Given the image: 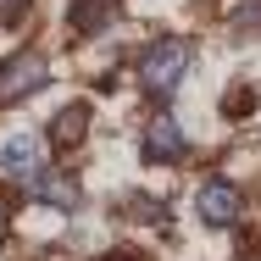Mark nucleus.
Instances as JSON below:
<instances>
[{
	"label": "nucleus",
	"instance_id": "f257e3e1",
	"mask_svg": "<svg viewBox=\"0 0 261 261\" xmlns=\"http://www.w3.org/2000/svg\"><path fill=\"white\" fill-rule=\"evenodd\" d=\"M189 39H178V34H161L150 39L145 50H139V89L150 95V100H172L178 89H184V78H189Z\"/></svg>",
	"mask_w": 261,
	"mask_h": 261
},
{
	"label": "nucleus",
	"instance_id": "f03ea898",
	"mask_svg": "<svg viewBox=\"0 0 261 261\" xmlns=\"http://www.w3.org/2000/svg\"><path fill=\"white\" fill-rule=\"evenodd\" d=\"M45 84H50V61L39 50H17L11 61H0V106L28 100V95L45 89Z\"/></svg>",
	"mask_w": 261,
	"mask_h": 261
},
{
	"label": "nucleus",
	"instance_id": "7ed1b4c3",
	"mask_svg": "<svg viewBox=\"0 0 261 261\" xmlns=\"http://www.w3.org/2000/svg\"><path fill=\"white\" fill-rule=\"evenodd\" d=\"M139 150H145V161H150V167H178V161L189 156V134H184V122H178L172 111H156V117L145 122Z\"/></svg>",
	"mask_w": 261,
	"mask_h": 261
},
{
	"label": "nucleus",
	"instance_id": "20e7f679",
	"mask_svg": "<svg viewBox=\"0 0 261 261\" xmlns=\"http://www.w3.org/2000/svg\"><path fill=\"white\" fill-rule=\"evenodd\" d=\"M195 211H200L206 228H233L239 211H245V195H239V184H228V178H206V184L195 189Z\"/></svg>",
	"mask_w": 261,
	"mask_h": 261
},
{
	"label": "nucleus",
	"instance_id": "39448f33",
	"mask_svg": "<svg viewBox=\"0 0 261 261\" xmlns=\"http://www.w3.org/2000/svg\"><path fill=\"white\" fill-rule=\"evenodd\" d=\"M45 167H50V161H45V139H39V134H11V139L0 145V172L17 178V184H34Z\"/></svg>",
	"mask_w": 261,
	"mask_h": 261
},
{
	"label": "nucleus",
	"instance_id": "423d86ee",
	"mask_svg": "<svg viewBox=\"0 0 261 261\" xmlns=\"http://www.w3.org/2000/svg\"><path fill=\"white\" fill-rule=\"evenodd\" d=\"M28 200H39V206H50V211H78L84 206V184L72 172H61V167H45L28 184Z\"/></svg>",
	"mask_w": 261,
	"mask_h": 261
},
{
	"label": "nucleus",
	"instance_id": "0eeeda50",
	"mask_svg": "<svg viewBox=\"0 0 261 261\" xmlns=\"http://www.w3.org/2000/svg\"><path fill=\"white\" fill-rule=\"evenodd\" d=\"M89 122H95V106H89V100L61 106V111L50 117V134H45V145H56V150H72V145H84V139H89Z\"/></svg>",
	"mask_w": 261,
	"mask_h": 261
},
{
	"label": "nucleus",
	"instance_id": "6e6552de",
	"mask_svg": "<svg viewBox=\"0 0 261 261\" xmlns=\"http://www.w3.org/2000/svg\"><path fill=\"white\" fill-rule=\"evenodd\" d=\"M67 22H72L78 39H95V34H106L117 22V0H72L67 6Z\"/></svg>",
	"mask_w": 261,
	"mask_h": 261
},
{
	"label": "nucleus",
	"instance_id": "1a4fd4ad",
	"mask_svg": "<svg viewBox=\"0 0 261 261\" xmlns=\"http://www.w3.org/2000/svg\"><path fill=\"white\" fill-rule=\"evenodd\" d=\"M256 111V84H233L228 95H222V117L228 122H239V117H250Z\"/></svg>",
	"mask_w": 261,
	"mask_h": 261
},
{
	"label": "nucleus",
	"instance_id": "9d476101",
	"mask_svg": "<svg viewBox=\"0 0 261 261\" xmlns=\"http://www.w3.org/2000/svg\"><path fill=\"white\" fill-rule=\"evenodd\" d=\"M233 22H239V28H256V34H261V0H239Z\"/></svg>",
	"mask_w": 261,
	"mask_h": 261
},
{
	"label": "nucleus",
	"instance_id": "9b49d317",
	"mask_svg": "<svg viewBox=\"0 0 261 261\" xmlns=\"http://www.w3.org/2000/svg\"><path fill=\"white\" fill-rule=\"evenodd\" d=\"M22 11H28V0H0V22H17Z\"/></svg>",
	"mask_w": 261,
	"mask_h": 261
},
{
	"label": "nucleus",
	"instance_id": "f8f14e48",
	"mask_svg": "<svg viewBox=\"0 0 261 261\" xmlns=\"http://www.w3.org/2000/svg\"><path fill=\"white\" fill-rule=\"evenodd\" d=\"M100 261H145V256H139V250H106Z\"/></svg>",
	"mask_w": 261,
	"mask_h": 261
},
{
	"label": "nucleus",
	"instance_id": "ddd939ff",
	"mask_svg": "<svg viewBox=\"0 0 261 261\" xmlns=\"http://www.w3.org/2000/svg\"><path fill=\"white\" fill-rule=\"evenodd\" d=\"M11 233V211H6V200H0V239Z\"/></svg>",
	"mask_w": 261,
	"mask_h": 261
}]
</instances>
